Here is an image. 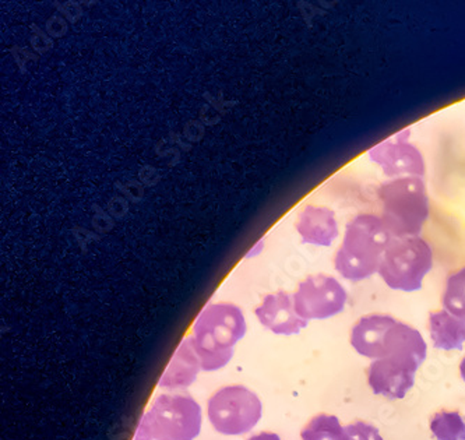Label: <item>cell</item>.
Segmentation results:
<instances>
[{"label": "cell", "instance_id": "6da1fadb", "mask_svg": "<svg viewBox=\"0 0 465 440\" xmlns=\"http://www.w3.org/2000/svg\"><path fill=\"white\" fill-rule=\"evenodd\" d=\"M248 332L245 315L231 302L206 305L192 326L191 337L203 372H218L232 361L236 344Z\"/></svg>", "mask_w": 465, "mask_h": 440}, {"label": "cell", "instance_id": "7a4b0ae2", "mask_svg": "<svg viewBox=\"0 0 465 440\" xmlns=\"http://www.w3.org/2000/svg\"><path fill=\"white\" fill-rule=\"evenodd\" d=\"M393 239L381 215L361 213L345 225L334 255V269L344 280L361 283L378 275L387 246Z\"/></svg>", "mask_w": 465, "mask_h": 440}, {"label": "cell", "instance_id": "3957f363", "mask_svg": "<svg viewBox=\"0 0 465 440\" xmlns=\"http://www.w3.org/2000/svg\"><path fill=\"white\" fill-rule=\"evenodd\" d=\"M350 344L361 356L371 361L404 355L423 364L428 355V344L420 330L390 315L360 317L351 329Z\"/></svg>", "mask_w": 465, "mask_h": 440}, {"label": "cell", "instance_id": "277c9868", "mask_svg": "<svg viewBox=\"0 0 465 440\" xmlns=\"http://www.w3.org/2000/svg\"><path fill=\"white\" fill-rule=\"evenodd\" d=\"M381 217L393 238L420 236L430 217V197L423 178L387 179L379 186Z\"/></svg>", "mask_w": 465, "mask_h": 440}, {"label": "cell", "instance_id": "5b68a950", "mask_svg": "<svg viewBox=\"0 0 465 440\" xmlns=\"http://www.w3.org/2000/svg\"><path fill=\"white\" fill-rule=\"evenodd\" d=\"M433 269V249L422 236L393 238L384 252L378 275L390 290L417 293Z\"/></svg>", "mask_w": 465, "mask_h": 440}, {"label": "cell", "instance_id": "8992f818", "mask_svg": "<svg viewBox=\"0 0 465 440\" xmlns=\"http://www.w3.org/2000/svg\"><path fill=\"white\" fill-rule=\"evenodd\" d=\"M154 440H196L203 408L188 392H161L142 416Z\"/></svg>", "mask_w": 465, "mask_h": 440}, {"label": "cell", "instance_id": "52a82bcc", "mask_svg": "<svg viewBox=\"0 0 465 440\" xmlns=\"http://www.w3.org/2000/svg\"><path fill=\"white\" fill-rule=\"evenodd\" d=\"M206 414L217 434L243 436L251 434L263 418V401L245 385H227L210 395Z\"/></svg>", "mask_w": 465, "mask_h": 440}, {"label": "cell", "instance_id": "ba28073f", "mask_svg": "<svg viewBox=\"0 0 465 440\" xmlns=\"http://www.w3.org/2000/svg\"><path fill=\"white\" fill-rule=\"evenodd\" d=\"M296 314L306 322L326 320L344 312L348 293L334 275H311L301 281L292 294Z\"/></svg>", "mask_w": 465, "mask_h": 440}, {"label": "cell", "instance_id": "9c48e42d", "mask_svg": "<svg viewBox=\"0 0 465 440\" xmlns=\"http://www.w3.org/2000/svg\"><path fill=\"white\" fill-rule=\"evenodd\" d=\"M368 157L389 179L425 178V157L411 142V129L401 130L373 145Z\"/></svg>", "mask_w": 465, "mask_h": 440}, {"label": "cell", "instance_id": "30bf717a", "mask_svg": "<svg viewBox=\"0 0 465 440\" xmlns=\"http://www.w3.org/2000/svg\"><path fill=\"white\" fill-rule=\"evenodd\" d=\"M420 365L422 362L412 356H387L371 362L366 379L373 395L387 400H402L414 387Z\"/></svg>", "mask_w": 465, "mask_h": 440}, {"label": "cell", "instance_id": "8fae6325", "mask_svg": "<svg viewBox=\"0 0 465 440\" xmlns=\"http://www.w3.org/2000/svg\"><path fill=\"white\" fill-rule=\"evenodd\" d=\"M254 315L264 329L284 337L300 335L309 325V322L296 314L292 294L287 291L267 294L257 305Z\"/></svg>", "mask_w": 465, "mask_h": 440}, {"label": "cell", "instance_id": "7c38bea8", "mask_svg": "<svg viewBox=\"0 0 465 440\" xmlns=\"http://www.w3.org/2000/svg\"><path fill=\"white\" fill-rule=\"evenodd\" d=\"M295 229L302 244L312 246H331L340 236L336 213L326 205H306L296 218Z\"/></svg>", "mask_w": 465, "mask_h": 440}, {"label": "cell", "instance_id": "4fadbf2b", "mask_svg": "<svg viewBox=\"0 0 465 440\" xmlns=\"http://www.w3.org/2000/svg\"><path fill=\"white\" fill-rule=\"evenodd\" d=\"M200 372H203L202 364L188 335L181 341L170 364L161 375L158 389L163 392H186L193 386Z\"/></svg>", "mask_w": 465, "mask_h": 440}, {"label": "cell", "instance_id": "5bb4252c", "mask_svg": "<svg viewBox=\"0 0 465 440\" xmlns=\"http://www.w3.org/2000/svg\"><path fill=\"white\" fill-rule=\"evenodd\" d=\"M433 347L441 351H461L465 344V317L446 309L430 312L428 320Z\"/></svg>", "mask_w": 465, "mask_h": 440}, {"label": "cell", "instance_id": "9a60e30c", "mask_svg": "<svg viewBox=\"0 0 465 440\" xmlns=\"http://www.w3.org/2000/svg\"><path fill=\"white\" fill-rule=\"evenodd\" d=\"M301 440H347V435L339 416L322 413L303 426Z\"/></svg>", "mask_w": 465, "mask_h": 440}, {"label": "cell", "instance_id": "2e32d148", "mask_svg": "<svg viewBox=\"0 0 465 440\" xmlns=\"http://www.w3.org/2000/svg\"><path fill=\"white\" fill-rule=\"evenodd\" d=\"M430 428L436 440H465V421L459 411L441 410L433 414Z\"/></svg>", "mask_w": 465, "mask_h": 440}, {"label": "cell", "instance_id": "e0dca14e", "mask_svg": "<svg viewBox=\"0 0 465 440\" xmlns=\"http://www.w3.org/2000/svg\"><path fill=\"white\" fill-rule=\"evenodd\" d=\"M443 309L465 317V265L456 272L450 273L446 278L443 294H441Z\"/></svg>", "mask_w": 465, "mask_h": 440}, {"label": "cell", "instance_id": "ac0fdd59", "mask_svg": "<svg viewBox=\"0 0 465 440\" xmlns=\"http://www.w3.org/2000/svg\"><path fill=\"white\" fill-rule=\"evenodd\" d=\"M347 440H384L378 426L366 421H353L345 425Z\"/></svg>", "mask_w": 465, "mask_h": 440}, {"label": "cell", "instance_id": "d6986e66", "mask_svg": "<svg viewBox=\"0 0 465 440\" xmlns=\"http://www.w3.org/2000/svg\"><path fill=\"white\" fill-rule=\"evenodd\" d=\"M134 440H154L142 418H140L139 425H137L136 432H134Z\"/></svg>", "mask_w": 465, "mask_h": 440}, {"label": "cell", "instance_id": "ffe728a7", "mask_svg": "<svg viewBox=\"0 0 465 440\" xmlns=\"http://www.w3.org/2000/svg\"><path fill=\"white\" fill-rule=\"evenodd\" d=\"M248 440H282V436L278 434H274V432L264 431L259 432V434L252 435L251 437H248Z\"/></svg>", "mask_w": 465, "mask_h": 440}, {"label": "cell", "instance_id": "44dd1931", "mask_svg": "<svg viewBox=\"0 0 465 440\" xmlns=\"http://www.w3.org/2000/svg\"><path fill=\"white\" fill-rule=\"evenodd\" d=\"M264 244H266V242H264V239H260V241L257 242V244L254 245V246H252L251 251H249L248 254H246L245 259H253V257H256L257 255L260 254V252L263 251Z\"/></svg>", "mask_w": 465, "mask_h": 440}, {"label": "cell", "instance_id": "7402d4cb", "mask_svg": "<svg viewBox=\"0 0 465 440\" xmlns=\"http://www.w3.org/2000/svg\"><path fill=\"white\" fill-rule=\"evenodd\" d=\"M460 376H461L462 382L465 384V356L461 359V362H460Z\"/></svg>", "mask_w": 465, "mask_h": 440}]
</instances>
